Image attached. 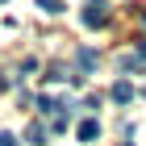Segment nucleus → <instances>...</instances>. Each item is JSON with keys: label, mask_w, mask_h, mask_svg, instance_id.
Here are the masks:
<instances>
[{"label": "nucleus", "mask_w": 146, "mask_h": 146, "mask_svg": "<svg viewBox=\"0 0 146 146\" xmlns=\"http://www.w3.org/2000/svg\"><path fill=\"white\" fill-rule=\"evenodd\" d=\"M75 134H79V142H92V138L100 134V125H96V121L88 117V121H79V129H75Z\"/></svg>", "instance_id": "nucleus-3"}, {"label": "nucleus", "mask_w": 146, "mask_h": 146, "mask_svg": "<svg viewBox=\"0 0 146 146\" xmlns=\"http://www.w3.org/2000/svg\"><path fill=\"white\" fill-rule=\"evenodd\" d=\"M25 138H29V142H42V138H46V129H42V125L34 121V125H29V129H25Z\"/></svg>", "instance_id": "nucleus-6"}, {"label": "nucleus", "mask_w": 146, "mask_h": 146, "mask_svg": "<svg viewBox=\"0 0 146 146\" xmlns=\"http://www.w3.org/2000/svg\"><path fill=\"white\" fill-rule=\"evenodd\" d=\"M92 67H96V54H92V50H79V71H84V75H88Z\"/></svg>", "instance_id": "nucleus-4"}, {"label": "nucleus", "mask_w": 146, "mask_h": 146, "mask_svg": "<svg viewBox=\"0 0 146 146\" xmlns=\"http://www.w3.org/2000/svg\"><path fill=\"white\" fill-rule=\"evenodd\" d=\"M38 9H42V13H50V17H54V13H63V0H38Z\"/></svg>", "instance_id": "nucleus-5"}, {"label": "nucleus", "mask_w": 146, "mask_h": 146, "mask_svg": "<svg viewBox=\"0 0 146 146\" xmlns=\"http://www.w3.org/2000/svg\"><path fill=\"white\" fill-rule=\"evenodd\" d=\"M104 21H109V0H88L84 4V25L88 29H100Z\"/></svg>", "instance_id": "nucleus-1"}, {"label": "nucleus", "mask_w": 146, "mask_h": 146, "mask_svg": "<svg viewBox=\"0 0 146 146\" xmlns=\"http://www.w3.org/2000/svg\"><path fill=\"white\" fill-rule=\"evenodd\" d=\"M0 146H17V138H13V134H4V129H0Z\"/></svg>", "instance_id": "nucleus-7"}, {"label": "nucleus", "mask_w": 146, "mask_h": 146, "mask_svg": "<svg viewBox=\"0 0 146 146\" xmlns=\"http://www.w3.org/2000/svg\"><path fill=\"white\" fill-rule=\"evenodd\" d=\"M113 100H117V104H129V100H134V84L117 79V84H113Z\"/></svg>", "instance_id": "nucleus-2"}, {"label": "nucleus", "mask_w": 146, "mask_h": 146, "mask_svg": "<svg viewBox=\"0 0 146 146\" xmlns=\"http://www.w3.org/2000/svg\"><path fill=\"white\" fill-rule=\"evenodd\" d=\"M0 4H4V0H0Z\"/></svg>", "instance_id": "nucleus-8"}]
</instances>
